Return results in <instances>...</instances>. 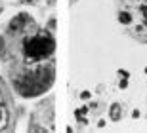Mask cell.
<instances>
[{"instance_id":"cell-11","label":"cell","mask_w":147,"mask_h":133,"mask_svg":"<svg viewBox=\"0 0 147 133\" xmlns=\"http://www.w3.org/2000/svg\"><path fill=\"white\" fill-rule=\"evenodd\" d=\"M132 116H134V118H140V110H132Z\"/></svg>"},{"instance_id":"cell-10","label":"cell","mask_w":147,"mask_h":133,"mask_svg":"<svg viewBox=\"0 0 147 133\" xmlns=\"http://www.w3.org/2000/svg\"><path fill=\"white\" fill-rule=\"evenodd\" d=\"M119 74L122 76V78H128V70H124V69H120V70H119Z\"/></svg>"},{"instance_id":"cell-16","label":"cell","mask_w":147,"mask_h":133,"mask_svg":"<svg viewBox=\"0 0 147 133\" xmlns=\"http://www.w3.org/2000/svg\"><path fill=\"white\" fill-rule=\"evenodd\" d=\"M145 74H147V67H145Z\"/></svg>"},{"instance_id":"cell-14","label":"cell","mask_w":147,"mask_h":133,"mask_svg":"<svg viewBox=\"0 0 147 133\" xmlns=\"http://www.w3.org/2000/svg\"><path fill=\"white\" fill-rule=\"evenodd\" d=\"M48 2H50V4H54V0H48Z\"/></svg>"},{"instance_id":"cell-3","label":"cell","mask_w":147,"mask_h":133,"mask_svg":"<svg viewBox=\"0 0 147 133\" xmlns=\"http://www.w3.org/2000/svg\"><path fill=\"white\" fill-rule=\"evenodd\" d=\"M120 114H122V106L119 105V103H113L111 105V110H109V116L113 122H119L120 120Z\"/></svg>"},{"instance_id":"cell-9","label":"cell","mask_w":147,"mask_h":133,"mask_svg":"<svg viewBox=\"0 0 147 133\" xmlns=\"http://www.w3.org/2000/svg\"><path fill=\"white\" fill-rule=\"evenodd\" d=\"M140 11H142V15H143V17H147V4H143L142 8H140Z\"/></svg>"},{"instance_id":"cell-2","label":"cell","mask_w":147,"mask_h":133,"mask_svg":"<svg viewBox=\"0 0 147 133\" xmlns=\"http://www.w3.org/2000/svg\"><path fill=\"white\" fill-rule=\"evenodd\" d=\"M13 126H16V105L6 82L0 76V131L13 129Z\"/></svg>"},{"instance_id":"cell-4","label":"cell","mask_w":147,"mask_h":133,"mask_svg":"<svg viewBox=\"0 0 147 133\" xmlns=\"http://www.w3.org/2000/svg\"><path fill=\"white\" fill-rule=\"evenodd\" d=\"M119 21L122 23V25H130L132 23V15L128 13V11H119Z\"/></svg>"},{"instance_id":"cell-7","label":"cell","mask_w":147,"mask_h":133,"mask_svg":"<svg viewBox=\"0 0 147 133\" xmlns=\"http://www.w3.org/2000/svg\"><path fill=\"white\" fill-rule=\"evenodd\" d=\"M48 29H50V31H52V29H55V17H52V19L48 21Z\"/></svg>"},{"instance_id":"cell-15","label":"cell","mask_w":147,"mask_h":133,"mask_svg":"<svg viewBox=\"0 0 147 133\" xmlns=\"http://www.w3.org/2000/svg\"><path fill=\"white\" fill-rule=\"evenodd\" d=\"M0 13H2V4H0Z\"/></svg>"},{"instance_id":"cell-12","label":"cell","mask_w":147,"mask_h":133,"mask_svg":"<svg viewBox=\"0 0 147 133\" xmlns=\"http://www.w3.org/2000/svg\"><path fill=\"white\" fill-rule=\"evenodd\" d=\"M25 4H33V2H36V0H23Z\"/></svg>"},{"instance_id":"cell-17","label":"cell","mask_w":147,"mask_h":133,"mask_svg":"<svg viewBox=\"0 0 147 133\" xmlns=\"http://www.w3.org/2000/svg\"><path fill=\"white\" fill-rule=\"evenodd\" d=\"M145 2H147V0H145Z\"/></svg>"},{"instance_id":"cell-13","label":"cell","mask_w":147,"mask_h":133,"mask_svg":"<svg viewBox=\"0 0 147 133\" xmlns=\"http://www.w3.org/2000/svg\"><path fill=\"white\" fill-rule=\"evenodd\" d=\"M69 2H71V4H75V2H76V0H69Z\"/></svg>"},{"instance_id":"cell-5","label":"cell","mask_w":147,"mask_h":133,"mask_svg":"<svg viewBox=\"0 0 147 133\" xmlns=\"http://www.w3.org/2000/svg\"><path fill=\"white\" fill-rule=\"evenodd\" d=\"M6 55V38L0 36V59H4Z\"/></svg>"},{"instance_id":"cell-6","label":"cell","mask_w":147,"mask_h":133,"mask_svg":"<svg viewBox=\"0 0 147 133\" xmlns=\"http://www.w3.org/2000/svg\"><path fill=\"white\" fill-rule=\"evenodd\" d=\"M119 88H120V90H126V88H128V78H122V80H120Z\"/></svg>"},{"instance_id":"cell-8","label":"cell","mask_w":147,"mask_h":133,"mask_svg":"<svg viewBox=\"0 0 147 133\" xmlns=\"http://www.w3.org/2000/svg\"><path fill=\"white\" fill-rule=\"evenodd\" d=\"M80 99H84V101H86V99H90V91H82V93H80Z\"/></svg>"},{"instance_id":"cell-1","label":"cell","mask_w":147,"mask_h":133,"mask_svg":"<svg viewBox=\"0 0 147 133\" xmlns=\"http://www.w3.org/2000/svg\"><path fill=\"white\" fill-rule=\"evenodd\" d=\"M6 67L13 90L21 97H36L50 90L55 69V38L27 13H19L6 29Z\"/></svg>"}]
</instances>
